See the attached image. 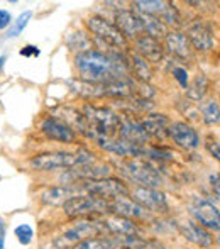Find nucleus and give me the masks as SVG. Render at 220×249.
<instances>
[{
  "label": "nucleus",
  "instance_id": "obj_36",
  "mask_svg": "<svg viewBox=\"0 0 220 249\" xmlns=\"http://www.w3.org/2000/svg\"><path fill=\"white\" fill-rule=\"evenodd\" d=\"M19 53H20V56L31 58V56H39L41 54V50L37 46H33V44H27V46H24Z\"/></svg>",
  "mask_w": 220,
  "mask_h": 249
},
{
  "label": "nucleus",
  "instance_id": "obj_8",
  "mask_svg": "<svg viewBox=\"0 0 220 249\" xmlns=\"http://www.w3.org/2000/svg\"><path fill=\"white\" fill-rule=\"evenodd\" d=\"M86 26H88L90 33L95 34L100 41L107 43L112 48H117V50H125L129 48V41L125 39V36L120 31L115 27V24L109 22L107 19L99 16H93L86 19Z\"/></svg>",
  "mask_w": 220,
  "mask_h": 249
},
{
  "label": "nucleus",
  "instance_id": "obj_32",
  "mask_svg": "<svg viewBox=\"0 0 220 249\" xmlns=\"http://www.w3.org/2000/svg\"><path fill=\"white\" fill-rule=\"evenodd\" d=\"M14 234H16L17 241H19L22 246H29L34 239V229L29 224H20V226H17Z\"/></svg>",
  "mask_w": 220,
  "mask_h": 249
},
{
  "label": "nucleus",
  "instance_id": "obj_39",
  "mask_svg": "<svg viewBox=\"0 0 220 249\" xmlns=\"http://www.w3.org/2000/svg\"><path fill=\"white\" fill-rule=\"evenodd\" d=\"M5 59H7V56L3 54V56H0V71H2V68H3V63H5Z\"/></svg>",
  "mask_w": 220,
  "mask_h": 249
},
{
  "label": "nucleus",
  "instance_id": "obj_16",
  "mask_svg": "<svg viewBox=\"0 0 220 249\" xmlns=\"http://www.w3.org/2000/svg\"><path fill=\"white\" fill-rule=\"evenodd\" d=\"M135 41V54H139L141 58H144L146 61H151V63H158L159 59L163 58V50L161 43L158 39L151 36H139Z\"/></svg>",
  "mask_w": 220,
  "mask_h": 249
},
{
  "label": "nucleus",
  "instance_id": "obj_3",
  "mask_svg": "<svg viewBox=\"0 0 220 249\" xmlns=\"http://www.w3.org/2000/svg\"><path fill=\"white\" fill-rule=\"evenodd\" d=\"M85 121L88 125V136L100 141L110 139L115 132H118L120 117L114 110L107 107H95V105H85Z\"/></svg>",
  "mask_w": 220,
  "mask_h": 249
},
{
  "label": "nucleus",
  "instance_id": "obj_33",
  "mask_svg": "<svg viewBox=\"0 0 220 249\" xmlns=\"http://www.w3.org/2000/svg\"><path fill=\"white\" fill-rule=\"evenodd\" d=\"M173 76L174 80H176L178 83H180L181 87H183L185 90H186L188 83H190V80H188V71L185 68H180V66H176V68H173Z\"/></svg>",
  "mask_w": 220,
  "mask_h": 249
},
{
  "label": "nucleus",
  "instance_id": "obj_11",
  "mask_svg": "<svg viewBox=\"0 0 220 249\" xmlns=\"http://www.w3.org/2000/svg\"><path fill=\"white\" fill-rule=\"evenodd\" d=\"M41 132L51 141L65 142V144H71L76 141V132L73 131L69 125H66L58 117H46L41 122Z\"/></svg>",
  "mask_w": 220,
  "mask_h": 249
},
{
  "label": "nucleus",
  "instance_id": "obj_18",
  "mask_svg": "<svg viewBox=\"0 0 220 249\" xmlns=\"http://www.w3.org/2000/svg\"><path fill=\"white\" fill-rule=\"evenodd\" d=\"M180 229H181V234H183L185 239L197 244V246H200V248L208 249L215 244V239H214V236H212L210 231L200 227L197 222H186V224H183Z\"/></svg>",
  "mask_w": 220,
  "mask_h": 249
},
{
  "label": "nucleus",
  "instance_id": "obj_28",
  "mask_svg": "<svg viewBox=\"0 0 220 249\" xmlns=\"http://www.w3.org/2000/svg\"><path fill=\"white\" fill-rule=\"evenodd\" d=\"M131 68L139 80H142V82H149V80H151V76H152L151 66H149V63L146 61L144 58H141L139 54H132Z\"/></svg>",
  "mask_w": 220,
  "mask_h": 249
},
{
  "label": "nucleus",
  "instance_id": "obj_38",
  "mask_svg": "<svg viewBox=\"0 0 220 249\" xmlns=\"http://www.w3.org/2000/svg\"><path fill=\"white\" fill-rule=\"evenodd\" d=\"M3 241H5V224L0 219V249H3Z\"/></svg>",
  "mask_w": 220,
  "mask_h": 249
},
{
  "label": "nucleus",
  "instance_id": "obj_20",
  "mask_svg": "<svg viewBox=\"0 0 220 249\" xmlns=\"http://www.w3.org/2000/svg\"><path fill=\"white\" fill-rule=\"evenodd\" d=\"M100 146L103 149L110 151V153H115L118 156H127V158H141L144 148L137 144H132V142H127L124 139H103L100 141Z\"/></svg>",
  "mask_w": 220,
  "mask_h": 249
},
{
  "label": "nucleus",
  "instance_id": "obj_21",
  "mask_svg": "<svg viewBox=\"0 0 220 249\" xmlns=\"http://www.w3.org/2000/svg\"><path fill=\"white\" fill-rule=\"evenodd\" d=\"M118 134H120V139L127 142H132V144L142 146L146 141H148V134L144 132V129L141 127V124L132 119H125L122 121L120 119V125H118Z\"/></svg>",
  "mask_w": 220,
  "mask_h": 249
},
{
  "label": "nucleus",
  "instance_id": "obj_37",
  "mask_svg": "<svg viewBox=\"0 0 220 249\" xmlns=\"http://www.w3.org/2000/svg\"><path fill=\"white\" fill-rule=\"evenodd\" d=\"M208 180H210L212 188L215 190V197H219V195H220V190H219V173H212Z\"/></svg>",
  "mask_w": 220,
  "mask_h": 249
},
{
  "label": "nucleus",
  "instance_id": "obj_2",
  "mask_svg": "<svg viewBox=\"0 0 220 249\" xmlns=\"http://www.w3.org/2000/svg\"><path fill=\"white\" fill-rule=\"evenodd\" d=\"M102 232H105V231H103L102 220L78 219L71 227H68L65 232L56 236L54 239L48 241L41 249H69V248H75L76 244L85 239L102 236Z\"/></svg>",
  "mask_w": 220,
  "mask_h": 249
},
{
  "label": "nucleus",
  "instance_id": "obj_30",
  "mask_svg": "<svg viewBox=\"0 0 220 249\" xmlns=\"http://www.w3.org/2000/svg\"><path fill=\"white\" fill-rule=\"evenodd\" d=\"M31 19H33V10H24V12L20 14L16 20H12V24H10V29L7 31V37L10 39V37L20 36V33L26 29V26L29 24Z\"/></svg>",
  "mask_w": 220,
  "mask_h": 249
},
{
  "label": "nucleus",
  "instance_id": "obj_9",
  "mask_svg": "<svg viewBox=\"0 0 220 249\" xmlns=\"http://www.w3.org/2000/svg\"><path fill=\"white\" fill-rule=\"evenodd\" d=\"M190 213L193 219L200 224V227L207 231H217L220 229V213L219 207L214 205L212 202L200 197H195L193 203L190 205Z\"/></svg>",
  "mask_w": 220,
  "mask_h": 249
},
{
  "label": "nucleus",
  "instance_id": "obj_7",
  "mask_svg": "<svg viewBox=\"0 0 220 249\" xmlns=\"http://www.w3.org/2000/svg\"><path fill=\"white\" fill-rule=\"evenodd\" d=\"M80 188H82L86 195L103 198V200H107V202L131 197V188H129L124 181L118 180V178H112V177L102 178V180L85 181Z\"/></svg>",
  "mask_w": 220,
  "mask_h": 249
},
{
  "label": "nucleus",
  "instance_id": "obj_10",
  "mask_svg": "<svg viewBox=\"0 0 220 249\" xmlns=\"http://www.w3.org/2000/svg\"><path fill=\"white\" fill-rule=\"evenodd\" d=\"M131 197L134 202L144 207L149 213H168V210H169L166 195L156 188L137 187L131 192Z\"/></svg>",
  "mask_w": 220,
  "mask_h": 249
},
{
  "label": "nucleus",
  "instance_id": "obj_35",
  "mask_svg": "<svg viewBox=\"0 0 220 249\" xmlns=\"http://www.w3.org/2000/svg\"><path fill=\"white\" fill-rule=\"evenodd\" d=\"M12 24V16H10L9 10L0 9V31L7 29V27Z\"/></svg>",
  "mask_w": 220,
  "mask_h": 249
},
{
  "label": "nucleus",
  "instance_id": "obj_24",
  "mask_svg": "<svg viewBox=\"0 0 220 249\" xmlns=\"http://www.w3.org/2000/svg\"><path fill=\"white\" fill-rule=\"evenodd\" d=\"M141 127L149 136H156V138H163L168 132L169 127V119L165 114H149L144 121L141 122Z\"/></svg>",
  "mask_w": 220,
  "mask_h": 249
},
{
  "label": "nucleus",
  "instance_id": "obj_4",
  "mask_svg": "<svg viewBox=\"0 0 220 249\" xmlns=\"http://www.w3.org/2000/svg\"><path fill=\"white\" fill-rule=\"evenodd\" d=\"M93 161V154L90 153H43L33 156L29 166L36 171H56V170H69V168L86 164Z\"/></svg>",
  "mask_w": 220,
  "mask_h": 249
},
{
  "label": "nucleus",
  "instance_id": "obj_34",
  "mask_svg": "<svg viewBox=\"0 0 220 249\" xmlns=\"http://www.w3.org/2000/svg\"><path fill=\"white\" fill-rule=\"evenodd\" d=\"M205 144H207V149H208V153L212 154V156L215 158V160H220V149H219V141L215 138H208L207 139V142H205Z\"/></svg>",
  "mask_w": 220,
  "mask_h": 249
},
{
  "label": "nucleus",
  "instance_id": "obj_5",
  "mask_svg": "<svg viewBox=\"0 0 220 249\" xmlns=\"http://www.w3.org/2000/svg\"><path fill=\"white\" fill-rule=\"evenodd\" d=\"M63 212L69 219H95L110 213V202L92 195H75L63 203Z\"/></svg>",
  "mask_w": 220,
  "mask_h": 249
},
{
  "label": "nucleus",
  "instance_id": "obj_25",
  "mask_svg": "<svg viewBox=\"0 0 220 249\" xmlns=\"http://www.w3.org/2000/svg\"><path fill=\"white\" fill-rule=\"evenodd\" d=\"M71 249H122L120 236H97L78 243Z\"/></svg>",
  "mask_w": 220,
  "mask_h": 249
},
{
  "label": "nucleus",
  "instance_id": "obj_13",
  "mask_svg": "<svg viewBox=\"0 0 220 249\" xmlns=\"http://www.w3.org/2000/svg\"><path fill=\"white\" fill-rule=\"evenodd\" d=\"M168 134L174 142L183 149H197L200 146V136L198 132L186 122H173L168 127Z\"/></svg>",
  "mask_w": 220,
  "mask_h": 249
},
{
  "label": "nucleus",
  "instance_id": "obj_17",
  "mask_svg": "<svg viewBox=\"0 0 220 249\" xmlns=\"http://www.w3.org/2000/svg\"><path fill=\"white\" fill-rule=\"evenodd\" d=\"M103 231L110 234V236H139V226L137 222L125 217H109V219L102 220Z\"/></svg>",
  "mask_w": 220,
  "mask_h": 249
},
{
  "label": "nucleus",
  "instance_id": "obj_15",
  "mask_svg": "<svg viewBox=\"0 0 220 249\" xmlns=\"http://www.w3.org/2000/svg\"><path fill=\"white\" fill-rule=\"evenodd\" d=\"M186 37H188V43H190V46H193L197 51H203L205 53V51L214 50V46H215L214 34H212V31L202 22L193 24V26L188 29Z\"/></svg>",
  "mask_w": 220,
  "mask_h": 249
},
{
  "label": "nucleus",
  "instance_id": "obj_1",
  "mask_svg": "<svg viewBox=\"0 0 220 249\" xmlns=\"http://www.w3.org/2000/svg\"><path fill=\"white\" fill-rule=\"evenodd\" d=\"M75 66L83 82L102 83L124 80L131 73L129 61L118 53H103L99 50L82 51L76 54Z\"/></svg>",
  "mask_w": 220,
  "mask_h": 249
},
{
  "label": "nucleus",
  "instance_id": "obj_6",
  "mask_svg": "<svg viewBox=\"0 0 220 249\" xmlns=\"http://www.w3.org/2000/svg\"><path fill=\"white\" fill-rule=\"evenodd\" d=\"M120 170L129 180L137 183V187L156 188V190H158V188L163 187V183H165L161 173H159L154 166L146 163V161L127 160V161H124V163H120Z\"/></svg>",
  "mask_w": 220,
  "mask_h": 249
},
{
  "label": "nucleus",
  "instance_id": "obj_12",
  "mask_svg": "<svg viewBox=\"0 0 220 249\" xmlns=\"http://www.w3.org/2000/svg\"><path fill=\"white\" fill-rule=\"evenodd\" d=\"M115 27L124 34L125 39L127 37L137 39L139 36H144L146 34L141 16H137L132 10H118L115 14Z\"/></svg>",
  "mask_w": 220,
  "mask_h": 249
},
{
  "label": "nucleus",
  "instance_id": "obj_31",
  "mask_svg": "<svg viewBox=\"0 0 220 249\" xmlns=\"http://www.w3.org/2000/svg\"><path fill=\"white\" fill-rule=\"evenodd\" d=\"M202 119L205 124L212 125L219 122V104L217 100H208L207 104L202 105Z\"/></svg>",
  "mask_w": 220,
  "mask_h": 249
},
{
  "label": "nucleus",
  "instance_id": "obj_14",
  "mask_svg": "<svg viewBox=\"0 0 220 249\" xmlns=\"http://www.w3.org/2000/svg\"><path fill=\"white\" fill-rule=\"evenodd\" d=\"M110 213H115L118 217H125L134 222L137 220H151V213L141 207L132 198H117L110 202Z\"/></svg>",
  "mask_w": 220,
  "mask_h": 249
},
{
  "label": "nucleus",
  "instance_id": "obj_22",
  "mask_svg": "<svg viewBox=\"0 0 220 249\" xmlns=\"http://www.w3.org/2000/svg\"><path fill=\"white\" fill-rule=\"evenodd\" d=\"M166 48L171 54H174L180 59L191 58V46L188 43L186 34L183 33H166Z\"/></svg>",
  "mask_w": 220,
  "mask_h": 249
},
{
  "label": "nucleus",
  "instance_id": "obj_29",
  "mask_svg": "<svg viewBox=\"0 0 220 249\" xmlns=\"http://www.w3.org/2000/svg\"><path fill=\"white\" fill-rule=\"evenodd\" d=\"M142 24H144L146 36H151L154 39H158L159 36H166V26L158 19V17H149V16H141Z\"/></svg>",
  "mask_w": 220,
  "mask_h": 249
},
{
  "label": "nucleus",
  "instance_id": "obj_26",
  "mask_svg": "<svg viewBox=\"0 0 220 249\" xmlns=\"http://www.w3.org/2000/svg\"><path fill=\"white\" fill-rule=\"evenodd\" d=\"M137 12H141V16H149V17H161L163 12L168 9L169 2H163V0H137L134 2Z\"/></svg>",
  "mask_w": 220,
  "mask_h": 249
},
{
  "label": "nucleus",
  "instance_id": "obj_19",
  "mask_svg": "<svg viewBox=\"0 0 220 249\" xmlns=\"http://www.w3.org/2000/svg\"><path fill=\"white\" fill-rule=\"evenodd\" d=\"M112 173L110 166L107 164H93V166H88V164H80V166H75L71 171H69L68 178H80V180H102V178H109Z\"/></svg>",
  "mask_w": 220,
  "mask_h": 249
},
{
  "label": "nucleus",
  "instance_id": "obj_27",
  "mask_svg": "<svg viewBox=\"0 0 220 249\" xmlns=\"http://www.w3.org/2000/svg\"><path fill=\"white\" fill-rule=\"evenodd\" d=\"M208 87H210V82H208V78L205 75H197L195 76V80L191 83H188L186 87V95L188 99L198 102L202 100L205 97V93L208 92Z\"/></svg>",
  "mask_w": 220,
  "mask_h": 249
},
{
  "label": "nucleus",
  "instance_id": "obj_23",
  "mask_svg": "<svg viewBox=\"0 0 220 249\" xmlns=\"http://www.w3.org/2000/svg\"><path fill=\"white\" fill-rule=\"evenodd\" d=\"M76 190L78 187H54V188H50V190L43 192L41 195V202L44 205H51V207H58V205H63L66 200H69L71 197H75Z\"/></svg>",
  "mask_w": 220,
  "mask_h": 249
}]
</instances>
